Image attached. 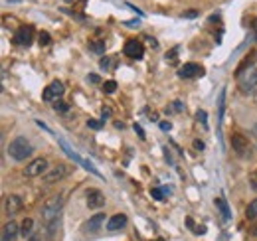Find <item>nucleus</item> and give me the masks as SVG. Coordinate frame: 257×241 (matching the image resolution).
Returning a JSON list of instances; mask_svg holds the SVG:
<instances>
[{"instance_id":"nucleus-18","label":"nucleus","mask_w":257,"mask_h":241,"mask_svg":"<svg viewBox=\"0 0 257 241\" xmlns=\"http://www.w3.org/2000/svg\"><path fill=\"white\" fill-rule=\"evenodd\" d=\"M32 227H34V219H32V217H26V219L20 223V231H22V235H24V237L30 235V233H32Z\"/></svg>"},{"instance_id":"nucleus-33","label":"nucleus","mask_w":257,"mask_h":241,"mask_svg":"<svg viewBox=\"0 0 257 241\" xmlns=\"http://www.w3.org/2000/svg\"><path fill=\"white\" fill-rule=\"evenodd\" d=\"M87 79H89V81H93V83H99V81H101V79H99V77H97L95 73H91V75H87Z\"/></svg>"},{"instance_id":"nucleus-13","label":"nucleus","mask_w":257,"mask_h":241,"mask_svg":"<svg viewBox=\"0 0 257 241\" xmlns=\"http://www.w3.org/2000/svg\"><path fill=\"white\" fill-rule=\"evenodd\" d=\"M18 223L16 221H8V223H4V227H2V241H14L16 237H18Z\"/></svg>"},{"instance_id":"nucleus-32","label":"nucleus","mask_w":257,"mask_h":241,"mask_svg":"<svg viewBox=\"0 0 257 241\" xmlns=\"http://www.w3.org/2000/svg\"><path fill=\"white\" fill-rule=\"evenodd\" d=\"M198 119L202 120V123H204V127H206V113H204V111H198Z\"/></svg>"},{"instance_id":"nucleus-10","label":"nucleus","mask_w":257,"mask_h":241,"mask_svg":"<svg viewBox=\"0 0 257 241\" xmlns=\"http://www.w3.org/2000/svg\"><path fill=\"white\" fill-rule=\"evenodd\" d=\"M64 91H65V87H64V83H62V81H52V83L44 89L42 99H44V101H54V99L62 97V95H64Z\"/></svg>"},{"instance_id":"nucleus-20","label":"nucleus","mask_w":257,"mask_h":241,"mask_svg":"<svg viewBox=\"0 0 257 241\" xmlns=\"http://www.w3.org/2000/svg\"><path fill=\"white\" fill-rule=\"evenodd\" d=\"M103 89H105V93H115V91H117V81H113V79L105 81V83H103Z\"/></svg>"},{"instance_id":"nucleus-9","label":"nucleus","mask_w":257,"mask_h":241,"mask_svg":"<svg viewBox=\"0 0 257 241\" xmlns=\"http://www.w3.org/2000/svg\"><path fill=\"white\" fill-rule=\"evenodd\" d=\"M71 170H69V166H65V164H58L56 168H52L46 176H44V182L46 184H54V182H60V180H64L67 174H69Z\"/></svg>"},{"instance_id":"nucleus-7","label":"nucleus","mask_w":257,"mask_h":241,"mask_svg":"<svg viewBox=\"0 0 257 241\" xmlns=\"http://www.w3.org/2000/svg\"><path fill=\"white\" fill-rule=\"evenodd\" d=\"M202 75H204V67L200 63H184L178 69V77H182V79H196Z\"/></svg>"},{"instance_id":"nucleus-11","label":"nucleus","mask_w":257,"mask_h":241,"mask_svg":"<svg viewBox=\"0 0 257 241\" xmlns=\"http://www.w3.org/2000/svg\"><path fill=\"white\" fill-rule=\"evenodd\" d=\"M22 198L20 196H16V194H10V196H6V200H4V213L6 215H16L20 210H22Z\"/></svg>"},{"instance_id":"nucleus-8","label":"nucleus","mask_w":257,"mask_h":241,"mask_svg":"<svg viewBox=\"0 0 257 241\" xmlns=\"http://www.w3.org/2000/svg\"><path fill=\"white\" fill-rule=\"evenodd\" d=\"M85 198H87L89 210H99V208L105 206V196H103V192L97 190V188H89V190L85 192Z\"/></svg>"},{"instance_id":"nucleus-17","label":"nucleus","mask_w":257,"mask_h":241,"mask_svg":"<svg viewBox=\"0 0 257 241\" xmlns=\"http://www.w3.org/2000/svg\"><path fill=\"white\" fill-rule=\"evenodd\" d=\"M245 217H247V219H257V198H255L253 202H249V204H247Z\"/></svg>"},{"instance_id":"nucleus-25","label":"nucleus","mask_w":257,"mask_h":241,"mask_svg":"<svg viewBox=\"0 0 257 241\" xmlns=\"http://www.w3.org/2000/svg\"><path fill=\"white\" fill-rule=\"evenodd\" d=\"M151 194H153V198H155V200H162V190H159V188H155V190H153Z\"/></svg>"},{"instance_id":"nucleus-1","label":"nucleus","mask_w":257,"mask_h":241,"mask_svg":"<svg viewBox=\"0 0 257 241\" xmlns=\"http://www.w3.org/2000/svg\"><path fill=\"white\" fill-rule=\"evenodd\" d=\"M8 154H10V158L12 160H16V162H22V160H26V158H30L32 156V152H34V147L30 145V141L26 139V137H16L14 141H10V145H8Z\"/></svg>"},{"instance_id":"nucleus-35","label":"nucleus","mask_w":257,"mask_h":241,"mask_svg":"<svg viewBox=\"0 0 257 241\" xmlns=\"http://www.w3.org/2000/svg\"><path fill=\"white\" fill-rule=\"evenodd\" d=\"M251 233H253V235H257V225H255V227H251Z\"/></svg>"},{"instance_id":"nucleus-12","label":"nucleus","mask_w":257,"mask_h":241,"mask_svg":"<svg viewBox=\"0 0 257 241\" xmlns=\"http://www.w3.org/2000/svg\"><path fill=\"white\" fill-rule=\"evenodd\" d=\"M241 89L245 93H255L257 91V69L255 67H249L247 73H245V79L241 81Z\"/></svg>"},{"instance_id":"nucleus-30","label":"nucleus","mask_w":257,"mask_h":241,"mask_svg":"<svg viewBox=\"0 0 257 241\" xmlns=\"http://www.w3.org/2000/svg\"><path fill=\"white\" fill-rule=\"evenodd\" d=\"M194 149H196V151H204L206 147H204V143H202V141H194Z\"/></svg>"},{"instance_id":"nucleus-16","label":"nucleus","mask_w":257,"mask_h":241,"mask_svg":"<svg viewBox=\"0 0 257 241\" xmlns=\"http://www.w3.org/2000/svg\"><path fill=\"white\" fill-rule=\"evenodd\" d=\"M89 50L95 52V54H99V56H103L105 54V42L103 40H91L89 42Z\"/></svg>"},{"instance_id":"nucleus-27","label":"nucleus","mask_w":257,"mask_h":241,"mask_svg":"<svg viewBox=\"0 0 257 241\" xmlns=\"http://www.w3.org/2000/svg\"><path fill=\"white\" fill-rule=\"evenodd\" d=\"M133 129H135V131H137V135H139V137H141V139H145V131H143V127H141V125H135V127H133Z\"/></svg>"},{"instance_id":"nucleus-37","label":"nucleus","mask_w":257,"mask_h":241,"mask_svg":"<svg viewBox=\"0 0 257 241\" xmlns=\"http://www.w3.org/2000/svg\"><path fill=\"white\" fill-rule=\"evenodd\" d=\"M65 2H71V0H65Z\"/></svg>"},{"instance_id":"nucleus-19","label":"nucleus","mask_w":257,"mask_h":241,"mask_svg":"<svg viewBox=\"0 0 257 241\" xmlns=\"http://www.w3.org/2000/svg\"><path fill=\"white\" fill-rule=\"evenodd\" d=\"M216 206L220 208V211H222L224 219H227V217H229V210H227V204H225V200H224V198H218V200H216Z\"/></svg>"},{"instance_id":"nucleus-4","label":"nucleus","mask_w":257,"mask_h":241,"mask_svg":"<svg viewBox=\"0 0 257 241\" xmlns=\"http://www.w3.org/2000/svg\"><path fill=\"white\" fill-rule=\"evenodd\" d=\"M34 36H36V30H34V26H20L18 30H16V34H14V42L18 44V46H30L32 42H34Z\"/></svg>"},{"instance_id":"nucleus-22","label":"nucleus","mask_w":257,"mask_h":241,"mask_svg":"<svg viewBox=\"0 0 257 241\" xmlns=\"http://www.w3.org/2000/svg\"><path fill=\"white\" fill-rule=\"evenodd\" d=\"M50 42H52V40H50V34H48V32H42V34H40V46H48Z\"/></svg>"},{"instance_id":"nucleus-14","label":"nucleus","mask_w":257,"mask_h":241,"mask_svg":"<svg viewBox=\"0 0 257 241\" xmlns=\"http://www.w3.org/2000/svg\"><path fill=\"white\" fill-rule=\"evenodd\" d=\"M127 221H128V219H127L125 213H115V215L107 221V229H109V231H119V229H123V227L127 225Z\"/></svg>"},{"instance_id":"nucleus-23","label":"nucleus","mask_w":257,"mask_h":241,"mask_svg":"<svg viewBox=\"0 0 257 241\" xmlns=\"http://www.w3.org/2000/svg\"><path fill=\"white\" fill-rule=\"evenodd\" d=\"M111 63H115V60H111V58H103L101 60V67L103 69H111Z\"/></svg>"},{"instance_id":"nucleus-3","label":"nucleus","mask_w":257,"mask_h":241,"mask_svg":"<svg viewBox=\"0 0 257 241\" xmlns=\"http://www.w3.org/2000/svg\"><path fill=\"white\" fill-rule=\"evenodd\" d=\"M48 166H50V164H48L46 158H34L32 162H28V166H26V170H24V176H28V178H38V176L46 174Z\"/></svg>"},{"instance_id":"nucleus-6","label":"nucleus","mask_w":257,"mask_h":241,"mask_svg":"<svg viewBox=\"0 0 257 241\" xmlns=\"http://www.w3.org/2000/svg\"><path fill=\"white\" fill-rule=\"evenodd\" d=\"M123 52H125L127 58H131V60H143V56H145V48H143V44L137 42V40H128V42H125Z\"/></svg>"},{"instance_id":"nucleus-28","label":"nucleus","mask_w":257,"mask_h":241,"mask_svg":"<svg viewBox=\"0 0 257 241\" xmlns=\"http://www.w3.org/2000/svg\"><path fill=\"white\" fill-rule=\"evenodd\" d=\"M249 180H251V186H253V190H257V172H253Z\"/></svg>"},{"instance_id":"nucleus-29","label":"nucleus","mask_w":257,"mask_h":241,"mask_svg":"<svg viewBox=\"0 0 257 241\" xmlns=\"http://www.w3.org/2000/svg\"><path fill=\"white\" fill-rule=\"evenodd\" d=\"M101 113H103V119L111 117V107H103V109H101Z\"/></svg>"},{"instance_id":"nucleus-15","label":"nucleus","mask_w":257,"mask_h":241,"mask_svg":"<svg viewBox=\"0 0 257 241\" xmlns=\"http://www.w3.org/2000/svg\"><path fill=\"white\" fill-rule=\"evenodd\" d=\"M105 225V213H95L93 217H89V221L85 223V229L87 231H97Z\"/></svg>"},{"instance_id":"nucleus-24","label":"nucleus","mask_w":257,"mask_h":241,"mask_svg":"<svg viewBox=\"0 0 257 241\" xmlns=\"http://www.w3.org/2000/svg\"><path fill=\"white\" fill-rule=\"evenodd\" d=\"M198 16V12L196 10H186L184 14H182V18H196Z\"/></svg>"},{"instance_id":"nucleus-26","label":"nucleus","mask_w":257,"mask_h":241,"mask_svg":"<svg viewBox=\"0 0 257 241\" xmlns=\"http://www.w3.org/2000/svg\"><path fill=\"white\" fill-rule=\"evenodd\" d=\"M87 127H91V129H101V123H99V120H89V123H87Z\"/></svg>"},{"instance_id":"nucleus-21","label":"nucleus","mask_w":257,"mask_h":241,"mask_svg":"<svg viewBox=\"0 0 257 241\" xmlns=\"http://www.w3.org/2000/svg\"><path fill=\"white\" fill-rule=\"evenodd\" d=\"M54 109L60 111V113H67V111H69V105H65V103H62V101H56V103H54Z\"/></svg>"},{"instance_id":"nucleus-36","label":"nucleus","mask_w":257,"mask_h":241,"mask_svg":"<svg viewBox=\"0 0 257 241\" xmlns=\"http://www.w3.org/2000/svg\"><path fill=\"white\" fill-rule=\"evenodd\" d=\"M30 241H38V237H36V235H34V237H30Z\"/></svg>"},{"instance_id":"nucleus-5","label":"nucleus","mask_w":257,"mask_h":241,"mask_svg":"<svg viewBox=\"0 0 257 241\" xmlns=\"http://www.w3.org/2000/svg\"><path fill=\"white\" fill-rule=\"evenodd\" d=\"M231 149H233V152L235 154H239V156H249L251 154V145L247 143V139L245 137H241V135H231Z\"/></svg>"},{"instance_id":"nucleus-31","label":"nucleus","mask_w":257,"mask_h":241,"mask_svg":"<svg viewBox=\"0 0 257 241\" xmlns=\"http://www.w3.org/2000/svg\"><path fill=\"white\" fill-rule=\"evenodd\" d=\"M161 129H162L164 133H168V131H170V123H166V120H162V123H161Z\"/></svg>"},{"instance_id":"nucleus-34","label":"nucleus","mask_w":257,"mask_h":241,"mask_svg":"<svg viewBox=\"0 0 257 241\" xmlns=\"http://www.w3.org/2000/svg\"><path fill=\"white\" fill-rule=\"evenodd\" d=\"M115 127H117V129H125V123H121V120H117V123H115Z\"/></svg>"},{"instance_id":"nucleus-2","label":"nucleus","mask_w":257,"mask_h":241,"mask_svg":"<svg viewBox=\"0 0 257 241\" xmlns=\"http://www.w3.org/2000/svg\"><path fill=\"white\" fill-rule=\"evenodd\" d=\"M64 204H65V192L56 194V196H52L50 200H46V204H44L42 210H40L42 219H46V221H54V219H58V215H60Z\"/></svg>"}]
</instances>
